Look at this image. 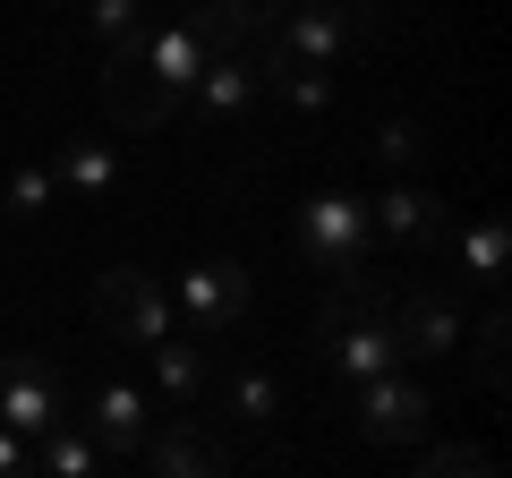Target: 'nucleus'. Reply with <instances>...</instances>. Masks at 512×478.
<instances>
[{
  "mask_svg": "<svg viewBox=\"0 0 512 478\" xmlns=\"http://www.w3.org/2000/svg\"><path fill=\"white\" fill-rule=\"evenodd\" d=\"M146 359H154V385H163L171 402H188V393L205 385V350L188 342V333H163V342H146Z\"/></svg>",
  "mask_w": 512,
  "mask_h": 478,
  "instance_id": "a211bd4d",
  "label": "nucleus"
},
{
  "mask_svg": "<svg viewBox=\"0 0 512 478\" xmlns=\"http://www.w3.org/2000/svg\"><path fill=\"white\" fill-rule=\"evenodd\" d=\"M367 231L393 239V248H436V239H444V205L427 197V188H393V180H384V197L367 205Z\"/></svg>",
  "mask_w": 512,
  "mask_h": 478,
  "instance_id": "f8f14e48",
  "label": "nucleus"
},
{
  "mask_svg": "<svg viewBox=\"0 0 512 478\" xmlns=\"http://www.w3.org/2000/svg\"><path fill=\"white\" fill-rule=\"evenodd\" d=\"M316 342H325L333 385H367V376L402 368V333H393V308H316Z\"/></svg>",
  "mask_w": 512,
  "mask_h": 478,
  "instance_id": "f03ea898",
  "label": "nucleus"
},
{
  "mask_svg": "<svg viewBox=\"0 0 512 478\" xmlns=\"http://www.w3.org/2000/svg\"><path fill=\"white\" fill-rule=\"evenodd\" d=\"M60 188H69L77 205H103L111 188H120V146H103V137H69V146H60Z\"/></svg>",
  "mask_w": 512,
  "mask_h": 478,
  "instance_id": "2eb2a0df",
  "label": "nucleus"
},
{
  "mask_svg": "<svg viewBox=\"0 0 512 478\" xmlns=\"http://www.w3.org/2000/svg\"><path fill=\"white\" fill-rule=\"evenodd\" d=\"M0 427H18V436L60 427V385H52V368H43L35 350H9L0 359Z\"/></svg>",
  "mask_w": 512,
  "mask_h": 478,
  "instance_id": "6e6552de",
  "label": "nucleus"
},
{
  "mask_svg": "<svg viewBox=\"0 0 512 478\" xmlns=\"http://www.w3.org/2000/svg\"><path fill=\"white\" fill-rule=\"evenodd\" d=\"M103 103L120 111L128 129H154V120H171V103L146 86V26H128V35L103 43Z\"/></svg>",
  "mask_w": 512,
  "mask_h": 478,
  "instance_id": "0eeeda50",
  "label": "nucleus"
},
{
  "mask_svg": "<svg viewBox=\"0 0 512 478\" xmlns=\"http://www.w3.org/2000/svg\"><path fill=\"white\" fill-rule=\"evenodd\" d=\"M205 60H214V43H205L188 18H171V26H146V86L163 94V103H188V86L205 77Z\"/></svg>",
  "mask_w": 512,
  "mask_h": 478,
  "instance_id": "1a4fd4ad",
  "label": "nucleus"
},
{
  "mask_svg": "<svg viewBox=\"0 0 512 478\" xmlns=\"http://www.w3.org/2000/svg\"><path fill=\"white\" fill-rule=\"evenodd\" d=\"M137 461H146V470H231V444H214L205 436V427H188V419H171V427H154L146 444H137Z\"/></svg>",
  "mask_w": 512,
  "mask_h": 478,
  "instance_id": "4468645a",
  "label": "nucleus"
},
{
  "mask_svg": "<svg viewBox=\"0 0 512 478\" xmlns=\"http://www.w3.org/2000/svg\"><path fill=\"white\" fill-rule=\"evenodd\" d=\"M94 325H103L120 350L163 342V333H171V282L137 274V265H111V274L94 282Z\"/></svg>",
  "mask_w": 512,
  "mask_h": 478,
  "instance_id": "7ed1b4c3",
  "label": "nucleus"
},
{
  "mask_svg": "<svg viewBox=\"0 0 512 478\" xmlns=\"http://www.w3.org/2000/svg\"><path fill=\"white\" fill-rule=\"evenodd\" d=\"M393 333H402V359H453L461 350V299L402 291L393 299Z\"/></svg>",
  "mask_w": 512,
  "mask_h": 478,
  "instance_id": "9d476101",
  "label": "nucleus"
},
{
  "mask_svg": "<svg viewBox=\"0 0 512 478\" xmlns=\"http://www.w3.org/2000/svg\"><path fill=\"white\" fill-rule=\"evenodd\" d=\"M419 129H410V120H384V129H376V163H384V180H393V171H410V163H419Z\"/></svg>",
  "mask_w": 512,
  "mask_h": 478,
  "instance_id": "5701e85b",
  "label": "nucleus"
},
{
  "mask_svg": "<svg viewBox=\"0 0 512 478\" xmlns=\"http://www.w3.org/2000/svg\"><path fill=\"white\" fill-rule=\"evenodd\" d=\"M248 299H256V282H248V265H231V257H205V265H188V274L171 282V316H188V333H205V342L239 333Z\"/></svg>",
  "mask_w": 512,
  "mask_h": 478,
  "instance_id": "39448f33",
  "label": "nucleus"
},
{
  "mask_svg": "<svg viewBox=\"0 0 512 478\" xmlns=\"http://www.w3.org/2000/svg\"><path fill=\"white\" fill-rule=\"evenodd\" d=\"M9 470H35V436H18V427H0V478Z\"/></svg>",
  "mask_w": 512,
  "mask_h": 478,
  "instance_id": "a878e982",
  "label": "nucleus"
},
{
  "mask_svg": "<svg viewBox=\"0 0 512 478\" xmlns=\"http://www.w3.org/2000/svg\"><path fill=\"white\" fill-rule=\"evenodd\" d=\"M52 197H60L52 171H43V163H18V171H9V205H0V214H9V222H43V214H52Z\"/></svg>",
  "mask_w": 512,
  "mask_h": 478,
  "instance_id": "412c9836",
  "label": "nucleus"
},
{
  "mask_svg": "<svg viewBox=\"0 0 512 478\" xmlns=\"http://www.w3.org/2000/svg\"><path fill=\"white\" fill-rule=\"evenodd\" d=\"M274 9H291V0H256V18H274Z\"/></svg>",
  "mask_w": 512,
  "mask_h": 478,
  "instance_id": "bb28decb",
  "label": "nucleus"
},
{
  "mask_svg": "<svg viewBox=\"0 0 512 478\" xmlns=\"http://www.w3.org/2000/svg\"><path fill=\"white\" fill-rule=\"evenodd\" d=\"M444 248H453V274L470 282V291H504V265H512V231L504 214H478V222H444Z\"/></svg>",
  "mask_w": 512,
  "mask_h": 478,
  "instance_id": "9b49d317",
  "label": "nucleus"
},
{
  "mask_svg": "<svg viewBox=\"0 0 512 478\" xmlns=\"http://www.w3.org/2000/svg\"><path fill=\"white\" fill-rule=\"evenodd\" d=\"M256 86H274L291 111H325L333 103V69H308V60H282L256 43Z\"/></svg>",
  "mask_w": 512,
  "mask_h": 478,
  "instance_id": "f3484780",
  "label": "nucleus"
},
{
  "mask_svg": "<svg viewBox=\"0 0 512 478\" xmlns=\"http://www.w3.org/2000/svg\"><path fill=\"white\" fill-rule=\"evenodd\" d=\"M478 376L504 393V308H487V325H478Z\"/></svg>",
  "mask_w": 512,
  "mask_h": 478,
  "instance_id": "393cba45",
  "label": "nucleus"
},
{
  "mask_svg": "<svg viewBox=\"0 0 512 478\" xmlns=\"http://www.w3.org/2000/svg\"><path fill=\"white\" fill-rule=\"evenodd\" d=\"M350 419H359L367 444H419L436 410H427V393L410 385L402 368H384V376H367V385H350Z\"/></svg>",
  "mask_w": 512,
  "mask_h": 478,
  "instance_id": "423d86ee",
  "label": "nucleus"
},
{
  "mask_svg": "<svg viewBox=\"0 0 512 478\" xmlns=\"http://www.w3.org/2000/svg\"><path fill=\"white\" fill-rule=\"evenodd\" d=\"M86 26H94V35H128V26H146V0H86Z\"/></svg>",
  "mask_w": 512,
  "mask_h": 478,
  "instance_id": "b1692460",
  "label": "nucleus"
},
{
  "mask_svg": "<svg viewBox=\"0 0 512 478\" xmlns=\"http://www.w3.org/2000/svg\"><path fill=\"white\" fill-rule=\"evenodd\" d=\"M188 94H197V111L214 120V129H231V120H239V111H248L265 86H256V69H248V60H205V77H197Z\"/></svg>",
  "mask_w": 512,
  "mask_h": 478,
  "instance_id": "dca6fc26",
  "label": "nucleus"
},
{
  "mask_svg": "<svg viewBox=\"0 0 512 478\" xmlns=\"http://www.w3.org/2000/svg\"><path fill=\"white\" fill-rule=\"evenodd\" d=\"M52 9H86V0H52Z\"/></svg>",
  "mask_w": 512,
  "mask_h": 478,
  "instance_id": "cd10ccee",
  "label": "nucleus"
},
{
  "mask_svg": "<svg viewBox=\"0 0 512 478\" xmlns=\"http://www.w3.org/2000/svg\"><path fill=\"white\" fill-rule=\"evenodd\" d=\"M103 461H111V453H103L94 436H69V419L35 436V470H52V478H86V470H103Z\"/></svg>",
  "mask_w": 512,
  "mask_h": 478,
  "instance_id": "6ab92c4d",
  "label": "nucleus"
},
{
  "mask_svg": "<svg viewBox=\"0 0 512 478\" xmlns=\"http://www.w3.org/2000/svg\"><path fill=\"white\" fill-rule=\"evenodd\" d=\"M274 410H282V393H274V376H231V393H222V419L231 427H274Z\"/></svg>",
  "mask_w": 512,
  "mask_h": 478,
  "instance_id": "aec40b11",
  "label": "nucleus"
},
{
  "mask_svg": "<svg viewBox=\"0 0 512 478\" xmlns=\"http://www.w3.org/2000/svg\"><path fill=\"white\" fill-rule=\"evenodd\" d=\"M367 9L376 0H291V9H274V18L256 26V43L282 52V60H308V69H333L367 35Z\"/></svg>",
  "mask_w": 512,
  "mask_h": 478,
  "instance_id": "f257e3e1",
  "label": "nucleus"
},
{
  "mask_svg": "<svg viewBox=\"0 0 512 478\" xmlns=\"http://www.w3.org/2000/svg\"><path fill=\"white\" fill-rule=\"evenodd\" d=\"M367 239H376V231H367V205L359 197H333V188H325V197L299 205V257L325 265L333 282L367 274Z\"/></svg>",
  "mask_w": 512,
  "mask_h": 478,
  "instance_id": "20e7f679",
  "label": "nucleus"
},
{
  "mask_svg": "<svg viewBox=\"0 0 512 478\" xmlns=\"http://www.w3.org/2000/svg\"><path fill=\"white\" fill-rule=\"evenodd\" d=\"M86 436L103 444V453H137V444L154 436V410H146V393L137 385H103L86 402Z\"/></svg>",
  "mask_w": 512,
  "mask_h": 478,
  "instance_id": "ddd939ff",
  "label": "nucleus"
},
{
  "mask_svg": "<svg viewBox=\"0 0 512 478\" xmlns=\"http://www.w3.org/2000/svg\"><path fill=\"white\" fill-rule=\"evenodd\" d=\"M419 470H427V478H487L495 453H487V444H427Z\"/></svg>",
  "mask_w": 512,
  "mask_h": 478,
  "instance_id": "4be33fe9",
  "label": "nucleus"
}]
</instances>
